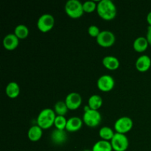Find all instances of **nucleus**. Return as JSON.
Instances as JSON below:
<instances>
[{
	"instance_id": "6",
	"label": "nucleus",
	"mask_w": 151,
	"mask_h": 151,
	"mask_svg": "<svg viewBox=\"0 0 151 151\" xmlns=\"http://www.w3.org/2000/svg\"><path fill=\"white\" fill-rule=\"evenodd\" d=\"M55 24V19L51 14H43L38 19L37 27L42 32H47L51 30Z\"/></svg>"
},
{
	"instance_id": "28",
	"label": "nucleus",
	"mask_w": 151,
	"mask_h": 151,
	"mask_svg": "<svg viewBox=\"0 0 151 151\" xmlns=\"http://www.w3.org/2000/svg\"><path fill=\"white\" fill-rule=\"evenodd\" d=\"M147 22L148 23L149 26L151 27V11L149 12L147 16Z\"/></svg>"
},
{
	"instance_id": "7",
	"label": "nucleus",
	"mask_w": 151,
	"mask_h": 151,
	"mask_svg": "<svg viewBox=\"0 0 151 151\" xmlns=\"http://www.w3.org/2000/svg\"><path fill=\"white\" fill-rule=\"evenodd\" d=\"M134 122L128 116H122L116 121L114 124V129L116 133L125 134L129 132L133 128Z\"/></svg>"
},
{
	"instance_id": "24",
	"label": "nucleus",
	"mask_w": 151,
	"mask_h": 151,
	"mask_svg": "<svg viewBox=\"0 0 151 151\" xmlns=\"http://www.w3.org/2000/svg\"><path fill=\"white\" fill-rule=\"evenodd\" d=\"M66 124H67V120L64 117V116H56L54 125L57 129L65 130Z\"/></svg>"
},
{
	"instance_id": "26",
	"label": "nucleus",
	"mask_w": 151,
	"mask_h": 151,
	"mask_svg": "<svg viewBox=\"0 0 151 151\" xmlns=\"http://www.w3.org/2000/svg\"><path fill=\"white\" fill-rule=\"evenodd\" d=\"M100 32L101 31L100 30L99 27L96 25H91V26L88 27V32L91 37H94V38H97L99 35H100Z\"/></svg>"
},
{
	"instance_id": "17",
	"label": "nucleus",
	"mask_w": 151,
	"mask_h": 151,
	"mask_svg": "<svg viewBox=\"0 0 151 151\" xmlns=\"http://www.w3.org/2000/svg\"><path fill=\"white\" fill-rule=\"evenodd\" d=\"M5 92L7 97L10 98H16L19 95L20 93V88L16 82H10L7 85L5 88Z\"/></svg>"
},
{
	"instance_id": "5",
	"label": "nucleus",
	"mask_w": 151,
	"mask_h": 151,
	"mask_svg": "<svg viewBox=\"0 0 151 151\" xmlns=\"http://www.w3.org/2000/svg\"><path fill=\"white\" fill-rule=\"evenodd\" d=\"M112 148L114 151H125L129 146L128 139L125 134L116 133L111 140Z\"/></svg>"
},
{
	"instance_id": "16",
	"label": "nucleus",
	"mask_w": 151,
	"mask_h": 151,
	"mask_svg": "<svg viewBox=\"0 0 151 151\" xmlns=\"http://www.w3.org/2000/svg\"><path fill=\"white\" fill-rule=\"evenodd\" d=\"M43 135V129L41 127L33 125L29 129L27 133V137L32 142H37L41 138Z\"/></svg>"
},
{
	"instance_id": "10",
	"label": "nucleus",
	"mask_w": 151,
	"mask_h": 151,
	"mask_svg": "<svg viewBox=\"0 0 151 151\" xmlns=\"http://www.w3.org/2000/svg\"><path fill=\"white\" fill-rule=\"evenodd\" d=\"M65 103L69 110H76L81 106L82 97L78 93L71 92L66 96Z\"/></svg>"
},
{
	"instance_id": "18",
	"label": "nucleus",
	"mask_w": 151,
	"mask_h": 151,
	"mask_svg": "<svg viewBox=\"0 0 151 151\" xmlns=\"http://www.w3.org/2000/svg\"><path fill=\"white\" fill-rule=\"evenodd\" d=\"M148 45L149 43L147 38L145 37H139L134 41L133 47H134V50L138 52H143L147 50Z\"/></svg>"
},
{
	"instance_id": "21",
	"label": "nucleus",
	"mask_w": 151,
	"mask_h": 151,
	"mask_svg": "<svg viewBox=\"0 0 151 151\" xmlns=\"http://www.w3.org/2000/svg\"><path fill=\"white\" fill-rule=\"evenodd\" d=\"M14 34L19 39H24L29 35V29L24 24H19L15 28Z\"/></svg>"
},
{
	"instance_id": "3",
	"label": "nucleus",
	"mask_w": 151,
	"mask_h": 151,
	"mask_svg": "<svg viewBox=\"0 0 151 151\" xmlns=\"http://www.w3.org/2000/svg\"><path fill=\"white\" fill-rule=\"evenodd\" d=\"M101 119V114L98 111L91 109L88 107V106L85 108V112H84L83 116V121L87 126L91 127V128L97 127L100 123Z\"/></svg>"
},
{
	"instance_id": "2",
	"label": "nucleus",
	"mask_w": 151,
	"mask_h": 151,
	"mask_svg": "<svg viewBox=\"0 0 151 151\" xmlns=\"http://www.w3.org/2000/svg\"><path fill=\"white\" fill-rule=\"evenodd\" d=\"M56 115L55 111L51 109H45L41 111L37 118V124L42 129H48L55 123Z\"/></svg>"
},
{
	"instance_id": "15",
	"label": "nucleus",
	"mask_w": 151,
	"mask_h": 151,
	"mask_svg": "<svg viewBox=\"0 0 151 151\" xmlns=\"http://www.w3.org/2000/svg\"><path fill=\"white\" fill-rule=\"evenodd\" d=\"M103 64L109 70H116L119 66V61L114 56H106L103 59Z\"/></svg>"
},
{
	"instance_id": "8",
	"label": "nucleus",
	"mask_w": 151,
	"mask_h": 151,
	"mask_svg": "<svg viewBox=\"0 0 151 151\" xmlns=\"http://www.w3.org/2000/svg\"><path fill=\"white\" fill-rule=\"evenodd\" d=\"M116 41L114 34L109 30H103L97 38V42L103 47H110Z\"/></svg>"
},
{
	"instance_id": "29",
	"label": "nucleus",
	"mask_w": 151,
	"mask_h": 151,
	"mask_svg": "<svg viewBox=\"0 0 151 151\" xmlns=\"http://www.w3.org/2000/svg\"><path fill=\"white\" fill-rule=\"evenodd\" d=\"M83 151H92V150H84Z\"/></svg>"
},
{
	"instance_id": "22",
	"label": "nucleus",
	"mask_w": 151,
	"mask_h": 151,
	"mask_svg": "<svg viewBox=\"0 0 151 151\" xmlns=\"http://www.w3.org/2000/svg\"><path fill=\"white\" fill-rule=\"evenodd\" d=\"M114 134L113 130L109 127H103L100 128V131H99L100 137L103 139V140H106V141L111 142Z\"/></svg>"
},
{
	"instance_id": "9",
	"label": "nucleus",
	"mask_w": 151,
	"mask_h": 151,
	"mask_svg": "<svg viewBox=\"0 0 151 151\" xmlns=\"http://www.w3.org/2000/svg\"><path fill=\"white\" fill-rule=\"evenodd\" d=\"M97 87L100 91L103 92H108L111 91L115 85L114 79L109 75H102L97 80Z\"/></svg>"
},
{
	"instance_id": "11",
	"label": "nucleus",
	"mask_w": 151,
	"mask_h": 151,
	"mask_svg": "<svg viewBox=\"0 0 151 151\" xmlns=\"http://www.w3.org/2000/svg\"><path fill=\"white\" fill-rule=\"evenodd\" d=\"M151 66V59L147 55H142L137 58L136 61V68L140 72H145Z\"/></svg>"
},
{
	"instance_id": "12",
	"label": "nucleus",
	"mask_w": 151,
	"mask_h": 151,
	"mask_svg": "<svg viewBox=\"0 0 151 151\" xmlns=\"http://www.w3.org/2000/svg\"><path fill=\"white\" fill-rule=\"evenodd\" d=\"M19 39L15 34L10 33L3 39V46L7 50H13L19 46Z\"/></svg>"
},
{
	"instance_id": "20",
	"label": "nucleus",
	"mask_w": 151,
	"mask_h": 151,
	"mask_svg": "<svg viewBox=\"0 0 151 151\" xmlns=\"http://www.w3.org/2000/svg\"><path fill=\"white\" fill-rule=\"evenodd\" d=\"M88 103V107L90 109H93V110L98 111V109L103 105V99L100 96L97 95V94H94V95H91L89 97Z\"/></svg>"
},
{
	"instance_id": "27",
	"label": "nucleus",
	"mask_w": 151,
	"mask_h": 151,
	"mask_svg": "<svg viewBox=\"0 0 151 151\" xmlns=\"http://www.w3.org/2000/svg\"><path fill=\"white\" fill-rule=\"evenodd\" d=\"M147 41H148L149 44L151 45V27L148 26L147 27V36H146Z\"/></svg>"
},
{
	"instance_id": "1",
	"label": "nucleus",
	"mask_w": 151,
	"mask_h": 151,
	"mask_svg": "<svg viewBox=\"0 0 151 151\" xmlns=\"http://www.w3.org/2000/svg\"><path fill=\"white\" fill-rule=\"evenodd\" d=\"M97 11L101 19L111 21L116 16V7L111 0H100L97 4Z\"/></svg>"
},
{
	"instance_id": "25",
	"label": "nucleus",
	"mask_w": 151,
	"mask_h": 151,
	"mask_svg": "<svg viewBox=\"0 0 151 151\" xmlns=\"http://www.w3.org/2000/svg\"><path fill=\"white\" fill-rule=\"evenodd\" d=\"M97 4L94 1H86L83 4L84 13H92L97 9Z\"/></svg>"
},
{
	"instance_id": "19",
	"label": "nucleus",
	"mask_w": 151,
	"mask_h": 151,
	"mask_svg": "<svg viewBox=\"0 0 151 151\" xmlns=\"http://www.w3.org/2000/svg\"><path fill=\"white\" fill-rule=\"evenodd\" d=\"M112 145L111 142L106 140H100L94 145L92 151H112Z\"/></svg>"
},
{
	"instance_id": "14",
	"label": "nucleus",
	"mask_w": 151,
	"mask_h": 151,
	"mask_svg": "<svg viewBox=\"0 0 151 151\" xmlns=\"http://www.w3.org/2000/svg\"><path fill=\"white\" fill-rule=\"evenodd\" d=\"M83 119L78 116H72L67 120L66 130L69 132H76L83 125Z\"/></svg>"
},
{
	"instance_id": "23",
	"label": "nucleus",
	"mask_w": 151,
	"mask_h": 151,
	"mask_svg": "<svg viewBox=\"0 0 151 151\" xmlns=\"http://www.w3.org/2000/svg\"><path fill=\"white\" fill-rule=\"evenodd\" d=\"M68 109L66 103L63 101H58L55 103L54 106V111L57 116H64L67 113Z\"/></svg>"
},
{
	"instance_id": "4",
	"label": "nucleus",
	"mask_w": 151,
	"mask_h": 151,
	"mask_svg": "<svg viewBox=\"0 0 151 151\" xmlns=\"http://www.w3.org/2000/svg\"><path fill=\"white\" fill-rule=\"evenodd\" d=\"M65 11L72 19H78L84 13L83 4L78 0H69L65 4Z\"/></svg>"
},
{
	"instance_id": "13",
	"label": "nucleus",
	"mask_w": 151,
	"mask_h": 151,
	"mask_svg": "<svg viewBox=\"0 0 151 151\" xmlns=\"http://www.w3.org/2000/svg\"><path fill=\"white\" fill-rule=\"evenodd\" d=\"M52 142L55 145H62L67 140V134L64 130H59L55 128L52 132L50 136Z\"/></svg>"
}]
</instances>
